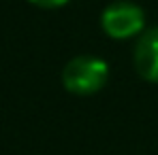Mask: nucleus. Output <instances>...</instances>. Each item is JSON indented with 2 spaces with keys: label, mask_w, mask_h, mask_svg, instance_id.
Segmentation results:
<instances>
[{
  "label": "nucleus",
  "mask_w": 158,
  "mask_h": 155,
  "mask_svg": "<svg viewBox=\"0 0 158 155\" xmlns=\"http://www.w3.org/2000/svg\"><path fill=\"white\" fill-rule=\"evenodd\" d=\"M109 77V66L103 60L92 55H79L73 57L64 70H62V83L71 94L77 96H90L96 94Z\"/></svg>",
  "instance_id": "1"
},
{
  "label": "nucleus",
  "mask_w": 158,
  "mask_h": 155,
  "mask_svg": "<svg viewBox=\"0 0 158 155\" xmlns=\"http://www.w3.org/2000/svg\"><path fill=\"white\" fill-rule=\"evenodd\" d=\"M145 24V13L141 6H137L135 2H113L103 11L101 17V26L105 30L107 36L122 41V38H131L135 34H139Z\"/></svg>",
  "instance_id": "2"
},
{
  "label": "nucleus",
  "mask_w": 158,
  "mask_h": 155,
  "mask_svg": "<svg viewBox=\"0 0 158 155\" xmlns=\"http://www.w3.org/2000/svg\"><path fill=\"white\" fill-rule=\"evenodd\" d=\"M135 68L150 83H158V28H150L135 45Z\"/></svg>",
  "instance_id": "3"
},
{
  "label": "nucleus",
  "mask_w": 158,
  "mask_h": 155,
  "mask_svg": "<svg viewBox=\"0 0 158 155\" xmlns=\"http://www.w3.org/2000/svg\"><path fill=\"white\" fill-rule=\"evenodd\" d=\"M36 6H43V9H58V6H64L69 0H28Z\"/></svg>",
  "instance_id": "4"
}]
</instances>
